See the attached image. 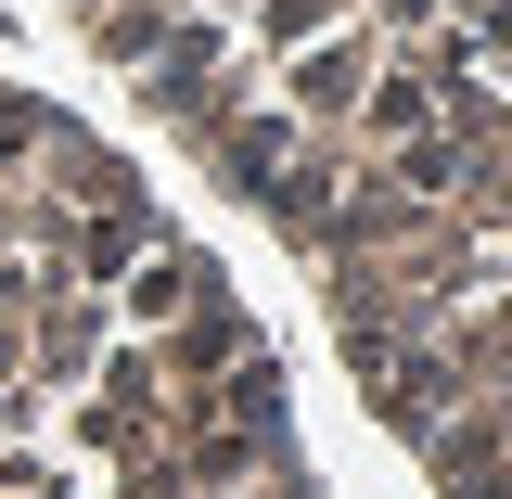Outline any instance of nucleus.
Wrapping results in <instances>:
<instances>
[{"instance_id": "1", "label": "nucleus", "mask_w": 512, "mask_h": 499, "mask_svg": "<svg viewBox=\"0 0 512 499\" xmlns=\"http://www.w3.org/2000/svg\"><path fill=\"white\" fill-rule=\"evenodd\" d=\"M77 39L308 269L436 499H512V0H77Z\"/></svg>"}, {"instance_id": "2", "label": "nucleus", "mask_w": 512, "mask_h": 499, "mask_svg": "<svg viewBox=\"0 0 512 499\" xmlns=\"http://www.w3.org/2000/svg\"><path fill=\"white\" fill-rule=\"evenodd\" d=\"M0 499H320L269 320L26 77H0Z\"/></svg>"}]
</instances>
